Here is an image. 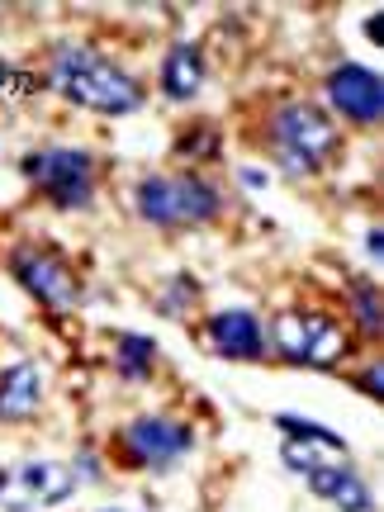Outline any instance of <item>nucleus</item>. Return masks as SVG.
<instances>
[{"mask_svg":"<svg viewBox=\"0 0 384 512\" xmlns=\"http://www.w3.org/2000/svg\"><path fill=\"white\" fill-rule=\"evenodd\" d=\"M48 86L67 105L100 114V119H128L147 105L143 81L119 57L100 53L95 43H81V38H62L48 48Z\"/></svg>","mask_w":384,"mask_h":512,"instance_id":"1","label":"nucleus"},{"mask_svg":"<svg viewBox=\"0 0 384 512\" xmlns=\"http://www.w3.org/2000/svg\"><path fill=\"white\" fill-rule=\"evenodd\" d=\"M261 138H266V152H271L275 171H285L290 181H313L323 176L337 152H342V128L318 100H275L266 110V124H261Z\"/></svg>","mask_w":384,"mask_h":512,"instance_id":"2","label":"nucleus"},{"mask_svg":"<svg viewBox=\"0 0 384 512\" xmlns=\"http://www.w3.org/2000/svg\"><path fill=\"white\" fill-rule=\"evenodd\" d=\"M271 351L294 370H342L356 351V332L332 309H285L271 318Z\"/></svg>","mask_w":384,"mask_h":512,"instance_id":"3","label":"nucleus"},{"mask_svg":"<svg viewBox=\"0 0 384 512\" xmlns=\"http://www.w3.org/2000/svg\"><path fill=\"white\" fill-rule=\"evenodd\" d=\"M19 176L34 185L38 200H48L57 214H91L100 195V162L91 147L48 143L19 157Z\"/></svg>","mask_w":384,"mask_h":512,"instance_id":"4","label":"nucleus"},{"mask_svg":"<svg viewBox=\"0 0 384 512\" xmlns=\"http://www.w3.org/2000/svg\"><path fill=\"white\" fill-rule=\"evenodd\" d=\"M5 271H10V280H15L34 304H43V309H53V313H67L86 299V285H81L76 266L67 261V252L43 238L15 242V247L5 252Z\"/></svg>","mask_w":384,"mask_h":512,"instance_id":"5","label":"nucleus"},{"mask_svg":"<svg viewBox=\"0 0 384 512\" xmlns=\"http://www.w3.org/2000/svg\"><path fill=\"white\" fill-rule=\"evenodd\" d=\"M190 451H195V427L171 413H138L114 432V460L124 470H143V475L176 470Z\"/></svg>","mask_w":384,"mask_h":512,"instance_id":"6","label":"nucleus"},{"mask_svg":"<svg viewBox=\"0 0 384 512\" xmlns=\"http://www.w3.org/2000/svg\"><path fill=\"white\" fill-rule=\"evenodd\" d=\"M72 465L67 460H19L0 470V512H48L62 508L76 494Z\"/></svg>","mask_w":384,"mask_h":512,"instance_id":"7","label":"nucleus"},{"mask_svg":"<svg viewBox=\"0 0 384 512\" xmlns=\"http://www.w3.org/2000/svg\"><path fill=\"white\" fill-rule=\"evenodd\" d=\"M323 110L351 128H380L384 76L366 62H332L323 72Z\"/></svg>","mask_w":384,"mask_h":512,"instance_id":"8","label":"nucleus"},{"mask_svg":"<svg viewBox=\"0 0 384 512\" xmlns=\"http://www.w3.org/2000/svg\"><path fill=\"white\" fill-rule=\"evenodd\" d=\"M204 347L219 361H238L256 366L271 356V337H266V318L256 309H219L204 318Z\"/></svg>","mask_w":384,"mask_h":512,"instance_id":"9","label":"nucleus"},{"mask_svg":"<svg viewBox=\"0 0 384 512\" xmlns=\"http://www.w3.org/2000/svg\"><path fill=\"white\" fill-rule=\"evenodd\" d=\"M43 399H48V375L38 361L19 356L0 370V422L5 427H24L43 413Z\"/></svg>","mask_w":384,"mask_h":512,"instance_id":"10","label":"nucleus"},{"mask_svg":"<svg viewBox=\"0 0 384 512\" xmlns=\"http://www.w3.org/2000/svg\"><path fill=\"white\" fill-rule=\"evenodd\" d=\"M171 195H176V219L181 228H209L228 214V195L223 185L209 176V171H195V166H181L171 171Z\"/></svg>","mask_w":384,"mask_h":512,"instance_id":"11","label":"nucleus"},{"mask_svg":"<svg viewBox=\"0 0 384 512\" xmlns=\"http://www.w3.org/2000/svg\"><path fill=\"white\" fill-rule=\"evenodd\" d=\"M209 81V57H204V43L195 38H176L162 53V67H157V91L171 100V105H190L195 95L204 91Z\"/></svg>","mask_w":384,"mask_h":512,"instance_id":"12","label":"nucleus"},{"mask_svg":"<svg viewBox=\"0 0 384 512\" xmlns=\"http://www.w3.org/2000/svg\"><path fill=\"white\" fill-rule=\"evenodd\" d=\"M304 484L313 489V498L332 503L337 512H375V494H370L366 475L351 465V460H328L304 475Z\"/></svg>","mask_w":384,"mask_h":512,"instance_id":"13","label":"nucleus"},{"mask_svg":"<svg viewBox=\"0 0 384 512\" xmlns=\"http://www.w3.org/2000/svg\"><path fill=\"white\" fill-rule=\"evenodd\" d=\"M133 214L157 228V233H181L176 219V195H171V171H147L133 181Z\"/></svg>","mask_w":384,"mask_h":512,"instance_id":"14","label":"nucleus"},{"mask_svg":"<svg viewBox=\"0 0 384 512\" xmlns=\"http://www.w3.org/2000/svg\"><path fill=\"white\" fill-rule=\"evenodd\" d=\"M162 366V342L147 332H114V375L124 384H147Z\"/></svg>","mask_w":384,"mask_h":512,"instance_id":"15","label":"nucleus"},{"mask_svg":"<svg viewBox=\"0 0 384 512\" xmlns=\"http://www.w3.org/2000/svg\"><path fill=\"white\" fill-rule=\"evenodd\" d=\"M342 294H347V323H356V332H361L366 342L384 337V299H380V285H375L370 275H351L347 285H342Z\"/></svg>","mask_w":384,"mask_h":512,"instance_id":"16","label":"nucleus"},{"mask_svg":"<svg viewBox=\"0 0 384 512\" xmlns=\"http://www.w3.org/2000/svg\"><path fill=\"white\" fill-rule=\"evenodd\" d=\"M176 157L181 162H190L195 171L200 166H209V162H219V152H223V133H219V124H209V119H200V124H185V128H176Z\"/></svg>","mask_w":384,"mask_h":512,"instance_id":"17","label":"nucleus"},{"mask_svg":"<svg viewBox=\"0 0 384 512\" xmlns=\"http://www.w3.org/2000/svg\"><path fill=\"white\" fill-rule=\"evenodd\" d=\"M275 432H285L290 441H309V446H328L337 456H351L347 437L328 427V422H309V418H294V413H275Z\"/></svg>","mask_w":384,"mask_h":512,"instance_id":"18","label":"nucleus"},{"mask_svg":"<svg viewBox=\"0 0 384 512\" xmlns=\"http://www.w3.org/2000/svg\"><path fill=\"white\" fill-rule=\"evenodd\" d=\"M200 294H204V285L190 271L171 275V280H166V290L157 294V313H166V318H185L190 304H200Z\"/></svg>","mask_w":384,"mask_h":512,"instance_id":"19","label":"nucleus"},{"mask_svg":"<svg viewBox=\"0 0 384 512\" xmlns=\"http://www.w3.org/2000/svg\"><path fill=\"white\" fill-rule=\"evenodd\" d=\"M72 475H76V484H105V465H100V456H95L91 446H81L72 456Z\"/></svg>","mask_w":384,"mask_h":512,"instance_id":"20","label":"nucleus"},{"mask_svg":"<svg viewBox=\"0 0 384 512\" xmlns=\"http://www.w3.org/2000/svg\"><path fill=\"white\" fill-rule=\"evenodd\" d=\"M351 384H356V389H361L370 403H380L384 399V366H380V361H366V366L351 375Z\"/></svg>","mask_w":384,"mask_h":512,"instance_id":"21","label":"nucleus"},{"mask_svg":"<svg viewBox=\"0 0 384 512\" xmlns=\"http://www.w3.org/2000/svg\"><path fill=\"white\" fill-rule=\"evenodd\" d=\"M238 185L242 190H252V195H261V190L271 185V171H266V166H256V162H247V166H238Z\"/></svg>","mask_w":384,"mask_h":512,"instance_id":"22","label":"nucleus"},{"mask_svg":"<svg viewBox=\"0 0 384 512\" xmlns=\"http://www.w3.org/2000/svg\"><path fill=\"white\" fill-rule=\"evenodd\" d=\"M366 256L370 261H384V228L380 223H370L366 228Z\"/></svg>","mask_w":384,"mask_h":512,"instance_id":"23","label":"nucleus"},{"mask_svg":"<svg viewBox=\"0 0 384 512\" xmlns=\"http://www.w3.org/2000/svg\"><path fill=\"white\" fill-rule=\"evenodd\" d=\"M366 38L370 43H384V10H370L366 15Z\"/></svg>","mask_w":384,"mask_h":512,"instance_id":"24","label":"nucleus"},{"mask_svg":"<svg viewBox=\"0 0 384 512\" xmlns=\"http://www.w3.org/2000/svg\"><path fill=\"white\" fill-rule=\"evenodd\" d=\"M10 76H15V72H10V57H0V95L10 91Z\"/></svg>","mask_w":384,"mask_h":512,"instance_id":"25","label":"nucleus"},{"mask_svg":"<svg viewBox=\"0 0 384 512\" xmlns=\"http://www.w3.org/2000/svg\"><path fill=\"white\" fill-rule=\"evenodd\" d=\"M100 512H124V508H100Z\"/></svg>","mask_w":384,"mask_h":512,"instance_id":"26","label":"nucleus"}]
</instances>
